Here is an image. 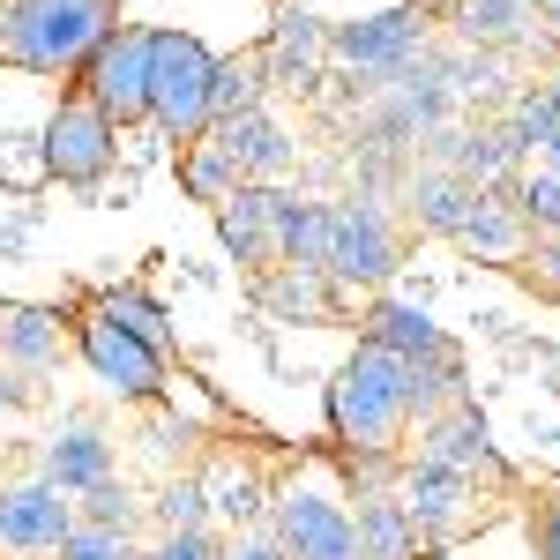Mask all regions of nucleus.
Masks as SVG:
<instances>
[{
  "instance_id": "obj_33",
  "label": "nucleus",
  "mask_w": 560,
  "mask_h": 560,
  "mask_svg": "<svg viewBox=\"0 0 560 560\" xmlns=\"http://www.w3.org/2000/svg\"><path fill=\"white\" fill-rule=\"evenodd\" d=\"M97 300L113 306V314L128 322L135 337H150V345H158V351H173V314H165V306L150 300L142 284H113V292H97Z\"/></svg>"
},
{
  "instance_id": "obj_28",
  "label": "nucleus",
  "mask_w": 560,
  "mask_h": 560,
  "mask_svg": "<svg viewBox=\"0 0 560 560\" xmlns=\"http://www.w3.org/2000/svg\"><path fill=\"white\" fill-rule=\"evenodd\" d=\"M75 516L97 523V530H120V538H135V530H142V516H150V501L135 493L128 478H97L90 493H75Z\"/></svg>"
},
{
  "instance_id": "obj_20",
  "label": "nucleus",
  "mask_w": 560,
  "mask_h": 560,
  "mask_svg": "<svg viewBox=\"0 0 560 560\" xmlns=\"http://www.w3.org/2000/svg\"><path fill=\"white\" fill-rule=\"evenodd\" d=\"M509 187H516V179H509ZM509 187H478V202H471V217H464V232H456V247L478 255V261H509V269H516L523 247H530V224L516 217Z\"/></svg>"
},
{
  "instance_id": "obj_7",
  "label": "nucleus",
  "mask_w": 560,
  "mask_h": 560,
  "mask_svg": "<svg viewBox=\"0 0 560 560\" xmlns=\"http://www.w3.org/2000/svg\"><path fill=\"white\" fill-rule=\"evenodd\" d=\"M396 493H404V509H411V523H419V546H427V553L456 546L471 523L493 516L471 471H448V464H433V456H419V448L404 456V471H396Z\"/></svg>"
},
{
  "instance_id": "obj_15",
  "label": "nucleus",
  "mask_w": 560,
  "mask_h": 560,
  "mask_svg": "<svg viewBox=\"0 0 560 560\" xmlns=\"http://www.w3.org/2000/svg\"><path fill=\"white\" fill-rule=\"evenodd\" d=\"M210 135L232 150V165L255 179V187H269V179H284L292 165H300V142L284 135V120H277L269 105H255V113H232V120H217Z\"/></svg>"
},
{
  "instance_id": "obj_43",
  "label": "nucleus",
  "mask_w": 560,
  "mask_h": 560,
  "mask_svg": "<svg viewBox=\"0 0 560 560\" xmlns=\"http://www.w3.org/2000/svg\"><path fill=\"white\" fill-rule=\"evenodd\" d=\"M128 560H150V553H142V546H128Z\"/></svg>"
},
{
  "instance_id": "obj_21",
  "label": "nucleus",
  "mask_w": 560,
  "mask_h": 560,
  "mask_svg": "<svg viewBox=\"0 0 560 560\" xmlns=\"http://www.w3.org/2000/svg\"><path fill=\"white\" fill-rule=\"evenodd\" d=\"M404 396H411V427H419V419H433V411H448V404H464V396H471L464 351L441 337L427 359H404Z\"/></svg>"
},
{
  "instance_id": "obj_18",
  "label": "nucleus",
  "mask_w": 560,
  "mask_h": 560,
  "mask_svg": "<svg viewBox=\"0 0 560 560\" xmlns=\"http://www.w3.org/2000/svg\"><path fill=\"white\" fill-rule=\"evenodd\" d=\"M351 538H359V560H419V523L404 509V493L382 486V493H351Z\"/></svg>"
},
{
  "instance_id": "obj_16",
  "label": "nucleus",
  "mask_w": 560,
  "mask_h": 560,
  "mask_svg": "<svg viewBox=\"0 0 560 560\" xmlns=\"http://www.w3.org/2000/svg\"><path fill=\"white\" fill-rule=\"evenodd\" d=\"M396 195H404V217H411L427 240H456L464 217H471V202H478V187L464 173H448V165H411Z\"/></svg>"
},
{
  "instance_id": "obj_26",
  "label": "nucleus",
  "mask_w": 560,
  "mask_h": 560,
  "mask_svg": "<svg viewBox=\"0 0 560 560\" xmlns=\"http://www.w3.org/2000/svg\"><path fill=\"white\" fill-rule=\"evenodd\" d=\"M179 187H187L202 210H224V202L247 187V173L232 165V150H224L217 135H202V142H187V150H179Z\"/></svg>"
},
{
  "instance_id": "obj_36",
  "label": "nucleus",
  "mask_w": 560,
  "mask_h": 560,
  "mask_svg": "<svg viewBox=\"0 0 560 560\" xmlns=\"http://www.w3.org/2000/svg\"><path fill=\"white\" fill-rule=\"evenodd\" d=\"M530 553H538V560H560V486L530 501Z\"/></svg>"
},
{
  "instance_id": "obj_25",
  "label": "nucleus",
  "mask_w": 560,
  "mask_h": 560,
  "mask_svg": "<svg viewBox=\"0 0 560 560\" xmlns=\"http://www.w3.org/2000/svg\"><path fill=\"white\" fill-rule=\"evenodd\" d=\"M366 345L396 351V359H427L441 345V322H433L419 300H374L366 306Z\"/></svg>"
},
{
  "instance_id": "obj_13",
  "label": "nucleus",
  "mask_w": 560,
  "mask_h": 560,
  "mask_svg": "<svg viewBox=\"0 0 560 560\" xmlns=\"http://www.w3.org/2000/svg\"><path fill=\"white\" fill-rule=\"evenodd\" d=\"M322 68H329V23L314 8H284L269 45H261V75L277 90H292V97H314L322 90Z\"/></svg>"
},
{
  "instance_id": "obj_4",
  "label": "nucleus",
  "mask_w": 560,
  "mask_h": 560,
  "mask_svg": "<svg viewBox=\"0 0 560 560\" xmlns=\"http://www.w3.org/2000/svg\"><path fill=\"white\" fill-rule=\"evenodd\" d=\"M210 83L217 52L195 31H150V128L165 142H202L210 135Z\"/></svg>"
},
{
  "instance_id": "obj_9",
  "label": "nucleus",
  "mask_w": 560,
  "mask_h": 560,
  "mask_svg": "<svg viewBox=\"0 0 560 560\" xmlns=\"http://www.w3.org/2000/svg\"><path fill=\"white\" fill-rule=\"evenodd\" d=\"M396 224H388L382 202H366V195H345V202H329V284H351V292H382L388 277H396Z\"/></svg>"
},
{
  "instance_id": "obj_6",
  "label": "nucleus",
  "mask_w": 560,
  "mask_h": 560,
  "mask_svg": "<svg viewBox=\"0 0 560 560\" xmlns=\"http://www.w3.org/2000/svg\"><path fill=\"white\" fill-rule=\"evenodd\" d=\"M284 560H359V538H351V501L329 493L322 478H292L269 493V523H261Z\"/></svg>"
},
{
  "instance_id": "obj_29",
  "label": "nucleus",
  "mask_w": 560,
  "mask_h": 560,
  "mask_svg": "<svg viewBox=\"0 0 560 560\" xmlns=\"http://www.w3.org/2000/svg\"><path fill=\"white\" fill-rule=\"evenodd\" d=\"M269 75H261V52H232V60H217V83H210V128L217 120H232V113H255Z\"/></svg>"
},
{
  "instance_id": "obj_10",
  "label": "nucleus",
  "mask_w": 560,
  "mask_h": 560,
  "mask_svg": "<svg viewBox=\"0 0 560 560\" xmlns=\"http://www.w3.org/2000/svg\"><path fill=\"white\" fill-rule=\"evenodd\" d=\"M45 150V173L60 179V187H97V179L113 173V158H120V128L90 105L83 90H68L60 105H52V120H45V135H38Z\"/></svg>"
},
{
  "instance_id": "obj_23",
  "label": "nucleus",
  "mask_w": 560,
  "mask_h": 560,
  "mask_svg": "<svg viewBox=\"0 0 560 560\" xmlns=\"http://www.w3.org/2000/svg\"><path fill=\"white\" fill-rule=\"evenodd\" d=\"M255 306L269 322H329V277L322 269H261L255 284Z\"/></svg>"
},
{
  "instance_id": "obj_40",
  "label": "nucleus",
  "mask_w": 560,
  "mask_h": 560,
  "mask_svg": "<svg viewBox=\"0 0 560 560\" xmlns=\"http://www.w3.org/2000/svg\"><path fill=\"white\" fill-rule=\"evenodd\" d=\"M530 15H538L546 31H560V0H530ZM546 31H538V38H546Z\"/></svg>"
},
{
  "instance_id": "obj_30",
  "label": "nucleus",
  "mask_w": 560,
  "mask_h": 560,
  "mask_svg": "<svg viewBox=\"0 0 560 560\" xmlns=\"http://www.w3.org/2000/svg\"><path fill=\"white\" fill-rule=\"evenodd\" d=\"M269 493H277V486L261 471H232V478L210 486V516H224L232 530H261V523H269Z\"/></svg>"
},
{
  "instance_id": "obj_37",
  "label": "nucleus",
  "mask_w": 560,
  "mask_h": 560,
  "mask_svg": "<svg viewBox=\"0 0 560 560\" xmlns=\"http://www.w3.org/2000/svg\"><path fill=\"white\" fill-rule=\"evenodd\" d=\"M224 546H217V530H165L158 546H150V560H217Z\"/></svg>"
},
{
  "instance_id": "obj_34",
  "label": "nucleus",
  "mask_w": 560,
  "mask_h": 560,
  "mask_svg": "<svg viewBox=\"0 0 560 560\" xmlns=\"http://www.w3.org/2000/svg\"><path fill=\"white\" fill-rule=\"evenodd\" d=\"M128 546H135V538H120V530H97V523H75V530H68V546H60L52 560H128Z\"/></svg>"
},
{
  "instance_id": "obj_24",
  "label": "nucleus",
  "mask_w": 560,
  "mask_h": 560,
  "mask_svg": "<svg viewBox=\"0 0 560 560\" xmlns=\"http://www.w3.org/2000/svg\"><path fill=\"white\" fill-rule=\"evenodd\" d=\"M0 359L15 374H38L60 359V314L52 306H0Z\"/></svg>"
},
{
  "instance_id": "obj_17",
  "label": "nucleus",
  "mask_w": 560,
  "mask_h": 560,
  "mask_svg": "<svg viewBox=\"0 0 560 560\" xmlns=\"http://www.w3.org/2000/svg\"><path fill=\"white\" fill-rule=\"evenodd\" d=\"M38 478H52L68 501H75V493H90L97 478H113V433L97 427V419H68V427L45 441Z\"/></svg>"
},
{
  "instance_id": "obj_2",
  "label": "nucleus",
  "mask_w": 560,
  "mask_h": 560,
  "mask_svg": "<svg viewBox=\"0 0 560 560\" xmlns=\"http://www.w3.org/2000/svg\"><path fill=\"white\" fill-rule=\"evenodd\" d=\"M329 433H337L345 456H404L411 396H404V359L396 351L359 337V351L329 374Z\"/></svg>"
},
{
  "instance_id": "obj_39",
  "label": "nucleus",
  "mask_w": 560,
  "mask_h": 560,
  "mask_svg": "<svg viewBox=\"0 0 560 560\" xmlns=\"http://www.w3.org/2000/svg\"><path fill=\"white\" fill-rule=\"evenodd\" d=\"M411 8H419L427 23H448V15H456V0H411Z\"/></svg>"
},
{
  "instance_id": "obj_12",
  "label": "nucleus",
  "mask_w": 560,
  "mask_h": 560,
  "mask_svg": "<svg viewBox=\"0 0 560 560\" xmlns=\"http://www.w3.org/2000/svg\"><path fill=\"white\" fill-rule=\"evenodd\" d=\"M419 456L448 464V471H471L486 486H509V464H501V448H493V433H486L471 396L448 404V411H433V419H419Z\"/></svg>"
},
{
  "instance_id": "obj_35",
  "label": "nucleus",
  "mask_w": 560,
  "mask_h": 560,
  "mask_svg": "<svg viewBox=\"0 0 560 560\" xmlns=\"http://www.w3.org/2000/svg\"><path fill=\"white\" fill-rule=\"evenodd\" d=\"M516 269H523V284H530V292H546V300H560V232H553V240H530Z\"/></svg>"
},
{
  "instance_id": "obj_31",
  "label": "nucleus",
  "mask_w": 560,
  "mask_h": 560,
  "mask_svg": "<svg viewBox=\"0 0 560 560\" xmlns=\"http://www.w3.org/2000/svg\"><path fill=\"white\" fill-rule=\"evenodd\" d=\"M150 516L165 523V530H210V478L202 471H173L165 493L150 501Z\"/></svg>"
},
{
  "instance_id": "obj_41",
  "label": "nucleus",
  "mask_w": 560,
  "mask_h": 560,
  "mask_svg": "<svg viewBox=\"0 0 560 560\" xmlns=\"http://www.w3.org/2000/svg\"><path fill=\"white\" fill-rule=\"evenodd\" d=\"M538 165H553V173H560V128L546 135V142H538Z\"/></svg>"
},
{
  "instance_id": "obj_42",
  "label": "nucleus",
  "mask_w": 560,
  "mask_h": 560,
  "mask_svg": "<svg viewBox=\"0 0 560 560\" xmlns=\"http://www.w3.org/2000/svg\"><path fill=\"white\" fill-rule=\"evenodd\" d=\"M546 97H553V105H560V68H553V83H546Z\"/></svg>"
},
{
  "instance_id": "obj_19",
  "label": "nucleus",
  "mask_w": 560,
  "mask_h": 560,
  "mask_svg": "<svg viewBox=\"0 0 560 560\" xmlns=\"http://www.w3.org/2000/svg\"><path fill=\"white\" fill-rule=\"evenodd\" d=\"M456 45H471V52H493V60H509L523 45H538V15H530V0H456Z\"/></svg>"
},
{
  "instance_id": "obj_8",
  "label": "nucleus",
  "mask_w": 560,
  "mask_h": 560,
  "mask_svg": "<svg viewBox=\"0 0 560 560\" xmlns=\"http://www.w3.org/2000/svg\"><path fill=\"white\" fill-rule=\"evenodd\" d=\"M75 90H83L113 128H142L150 120V23H113L105 45L83 60Z\"/></svg>"
},
{
  "instance_id": "obj_5",
  "label": "nucleus",
  "mask_w": 560,
  "mask_h": 560,
  "mask_svg": "<svg viewBox=\"0 0 560 560\" xmlns=\"http://www.w3.org/2000/svg\"><path fill=\"white\" fill-rule=\"evenodd\" d=\"M427 52H433V38H427L419 8H382V15H359V23H329V60H345L351 83L366 97L382 83H396L404 68H419Z\"/></svg>"
},
{
  "instance_id": "obj_32",
  "label": "nucleus",
  "mask_w": 560,
  "mask_h": 560,
  "mask_svg": "<svg viewBox=\"0 0 560 560\" xmlns=\"http://www.w3.org/2000/svg\"><path fill=\"white\" fill-rule=\"evenodd\" d=\"M509 202H516V217L530 224V240H553L560 232V173L553 165H530V173L509 187Z\"/></svg>"
},
{
  "instance_id": "obj_27",
  "label": "nucleus",
  "mask_w": 560,
  "mask_h": 560,
  "mask_svg": "<svg viewBox=\"0 0 560 560\" xmlns=\"http://www.w3.org/2000/svg\"><path fill=\"white\" fill-rule=\"evenodd\" d=\"M433 68L448 97H509V60L493 52H471V45H433Z\"/></svg>"
},
{
  "instance_id": "obj_22",
  "label": "nucleus",
  "mask_w": 560,
  "mask_h": 560,
  "mask_svg": "<svg viewBox=\"0 0 560 560\" xmlns=\"http://www.w3.org/2000/svg\"><path fill=\"white\" fill-rule=\"evenodd\" d=\"M217 217V240H224V255L240 261V269H269L277 261V247H269V187H240L224 210H210Z\"/></svg>"
},
{
  "instance_id": "obj_3",
  "label": "nucleus",
  "mask_w": 560,
  "mask_h": 560,
  "mask_svg": "<svg viewBox=\"0 0 560 560\" xmlns=\"http://www.w3.org/2000/svg\"><path fill=\"white\" fill-rule=\"evenodd\" d=\"M75 351H83L90 374L105 382V396H120V404H165L173 351H158L150 337H135V329L97 300V292L75 306Z\"/></svg>"
},
{
  "instance_id": "obj_11",
  "label": "nucleus",
  "mask_w": 560,
  "mask_h": 560,
  "mask_svg": "<svg viewBox=\"0 0 560 560\" xmlns=\"http://www.w3.org/2000/svg\"><path fill=\"white\" fill-rule=\"evenodd\" d=\"M75 501L52 486V478H15V486H0V553L15 560H45L68 546V530H75Z\"/></svg>"
},
{
  "instance_id": "obj_14",
  "label": "nucleus",
  "mask_w": 560,
  "mask_h": 560,
  "mask_svg": "<svg viewBox=\"0 0 560 560\" xmlns=\"http://www.w3.org/2000/svg\"><path fill=\"white\" fill-rule=\"evenodd\" d=\"M269 247H277V269H322L329 277V202L269 187Z\"/></svg>"
},
{
  "instance_id": "obj_38",
  "label": "nucleus",
  "mask_w": 560,
  "mask_h": 560,
  "mask_svg": "<svg viewBox=\"0 0 560 560\" xmlns=\"http://www.w3.org/2000/svg\"><path fill=\"white\" fill-rule=\"evenodd\" d=\"M217 560H284V546H277L269 530H240V538H232Z\"/></svg>"
},
{
  "instance_id": "obj_1",
  "label": "nucleus",
  "mask_w": 560,
  "mask_h": 560,
  "mask_svg": "<svg viewBox=\"0 0 560 560\" xmlns=\"http://www.w3.org/2000/svg\"><path fill=\"white\" fill-rule=\"evenodd\" d=\"M113 23H120L113 0H0V68L75 83Z\"/></svg>"
}]
</instances>
